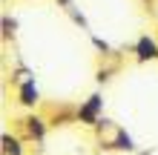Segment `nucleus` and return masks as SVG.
Here are the masks:
<instances>
[{"instance_id": "2", "label": "nucleus", "mask_w": 158, "mask_h": 155, "mask_svg": "<svg viewBox=\"0 0 158 155\" xmlns=\"http://www.w3.org/2000/svg\"><path fill=\"white\" fill-rule=\"evenodd\" d=\"M104 109H106V98L104 92H92L86 95L83 101L75 106V115H78V124L81 126H86V129H92L101 118H104Z\"/></svg>"}, {"instance_id": "1", "label": "nucleus", "mask_w": 158, "mask_h": 155, "mask_svg": "<svg viewBox=\"0 0 158 155\" xmlns=\"http://www.w3.org/2000/svg\"><path fill=\"white\" fill-rule=\"evenodd\" d=\"M49 118H43L40 112H35V109H29L23 118H17L15 121V132L20 135L23 141H29V144H43L46 138V132H49Z\"/></svg>"}, {"instance_id": "5", "label": "nucleus", "mask_w": 158, "mask_h": 155, "mask_svg": "<svg viewBox=\"0 0 158 155\" xmlns=\"http://www.w3.org/2000/svg\"><path fill=\"white\" fill-rule=\"evenodd\" d=\"M23 138L17 132H3L0 135V155H26Z\"/></svg>"}, {"instance_id": "10", "label": "nucleus", "mask_w": 158, "mask_h": 155, "mask_svg": "<svg viewBox=\"0 0 158 155\" xmlns=\"http://www.w3.org/2000/svg\"><path fill=\"white\" fill-rule=\"evenodd\" d=\"M89 43H92V49H95L98 55H112V46H109V40H104V38H98V35H89Z\"/></svg>"}, {"instance_id": "6", "label": "nucleus", "mask_w": 158, "mask_h": 155, "mask_svg": "<svg viewBox=\"0 0 158 155\" xmlns=\"http://www.w3.org/2000/svg\"><path fill=\"white\" fill-rule=\"evenodd\" d=\"M0 38H3L6 43H12L17 38V20H15L12 14H3V17H0Z\"/></svg>"}, {"instance_id": "8", "label": "nucleus", "mask_w": 158, "mask_h": 155, "mask_svg": "<svg viewBox=\"0 0 158 155\" xmlns=\"http://www.w3.org/2000/svg\"><path fill=\"white\" fill-rule=\"evenodd\" d=\"M29 78H35V72H32L29 66H23V63H17V66L12 69V84H15V86H20L23 80H29Z\"/></svg>"}, {"instance_id": "7", "label": "nucleus", "mask_w": 158, "mask_h": 155, "mask_svg": "<svg viewBox=\"0 0 158 155\" xmlns=\"http://www.w3.org/2000/svg\"><path fill=\"white\" fill-rule=\"evenodd\" d=\"M138 147H135V141H132V135H129L124 126H121V132H118V138H115V147H112V152H135Z\"/></svg>"}, {"instance_id": "12", "label": "nucleus", "mask_w": 158, "mask_h": 155, "mask_svg": "<svg viewBox=\"0 0 158 155\" xmlns=\"http://www.w3.org/2000/svg\"><path fill=\"white\" fill-rule=\"evenodd\" d=\"M55 3H58V6L63 9V12H66V9H72V6H75V3H72V0H55Z\"/></svg>"}, {"instance_id": "3", "label": "nucleus", "mask_w": 158, "mask_h": 155, "mask_svg": "<svg viewBox=\"0 0 158 155\" xmlns=\"http://www.w3.org/2000/svg\"><path fill=\"white\" fill-rule=\"evenodd\" d=\"M132 55H135V63H152L158 60V35H138V40L132 43Z\"/></svg>"}, {"instance_id": "13", "label": "nucleus", "mask_w": 158, "mask_h": 155, "mask_svg": "<svg viewBox=\"0 0 158 155\" xmlns=\"http://www.w3.org/2000/svg\"><path fill=\"white\" fill-rule=\"evenodd\" d=\"M141 3H144V6H150V3H152V0H141Z\"/></svg>"}, {"instance_id": "9", "label": "nucleus", "mask_w": 158, "mask_h": 155, "mask_svg": "<svg viewBox=\"0 0 158 155\" xmlns=\"http://www.w3.org/2000/svg\"><path fill=\"white\" fill-rule=\"evenodd\" d=\"M66 14H69V20L75 23L78 29H83V32H89V20H86V14H83L81 9H75V6H72V9H66Z\"/></svg>"}, {"instance_id": "4", "label": "nucleus", "mask_w": 158, "mask_h": 155, "mask_svg": "<svg viewBox=\"0 0 158 155\" xmlns=\"http://www.w3.org/2000/svg\"><path fill=\"white\" fill-rule=\"evenodd\" d=\"M15 98H17V104H20L23 109H38L40 106V86H38V80L29 78V80H23L20 86H15Z\"/></svg>"}, {"instance_id": "11", "label": "nucleus", "mask_w": 158, "mask_h": 155, "mask_svg": "<svg viewBox=\"0 0 158 155\" xmlns=\"http://www.w3.org/2000/svg\"><path fill=\"white\" fill-rule=\"evenodd\" d=\"M118 72V66H101V69H95V80L101 86H106L109 80H112V75Z\"/></svg>"}]
</instances>
